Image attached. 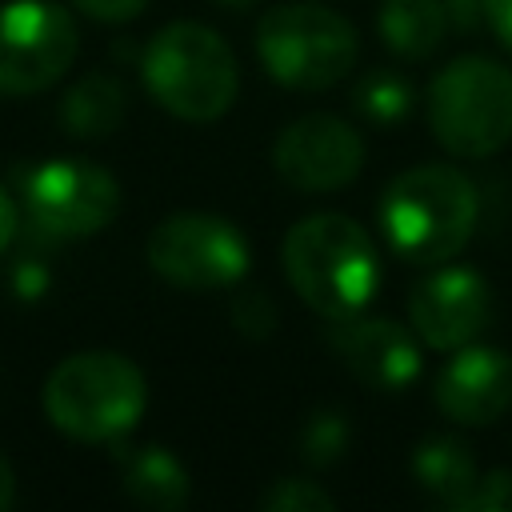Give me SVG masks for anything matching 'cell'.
<instances>
[{
    "instance_id": "obj_18",
    "label": "cell",
    "mask_w": 512,
    "mask_h": 512,
    "mask_svg": "<svg viewBox=\"0 0 512 512\" xmlns=\"http://www.w3.org/2000/svg\"><path fill=\"white\" fill-rule=\"evenodd\" d=\"M352 108L364 124L396 128L416 108V88L400 68H368L352 84Z\"/></svg>"
},
{
    "instance_id": "obj_26",
    "label": "cell",
    "mask_w": 512,
    "mask_h": 512,
    "mask_svg": "<svg viewBox=\"0 0 512 512\" xmlns=\"http://www.w3.org/2000/svg\"><path fill=\"white\" fill-rule=\"evenodd\" d=\"M488 28L512 52V0H488Z\"/></svg>"
},
{
    "instance_id": "obj_16",
    "label": "cell",
    "mask_w": 512,
    "mask_h": 512,
    "mask_svg": "<svg viewBox=\"0 0 512 512\" xmlns=\"http://www.w3.org/2000/svg\"><path fill=\"white\" fill-rule=\"evenodd\" d=\"M376 32L400 60H424L448 36V16L440 0H380Z\"/></svg>"
},
{
    "instance_id": "obj_6",
    "label": "cell",
    "mask_w": 512,
    "mask_h": 512,
    "mask_svg": "<svg viewBox=\"0 0 512 512\" xmlns=\"http://www.w3.org/2000/svg\"><path fill=\"white\" fill-rule=\"evenodd\" d=\"M428 128L460 160H484L512 140V68L460 56L428 84Z\"/></svg>"
},
{
    "instance_id": "obj_2",
    "label": "cell",
    "mask_w": 512,
    "mask_h": 512,
    "mask_svg": "<svg viewBox=\"0 0 512 512\" xmlns=\"http://www.w3.org/2000/svg\"><path fill=\"white\" fill-rule=\"evenodd\" d=\"M384 244L408 264H448L476 232V184L448 164H416L388 180L380 204Z\"/></svg>"
},
{
    "instance_id": "obj_4",
    "label": "cell",
    "mask_w": 512,
    "mask_h": 512,
    "mask_svg": "<svg viewBox=\"0 0 512 512\" xmlns=\"http://www.w3.org/2000/svg\"><path fill=\"white\" fill-rule=\"evenodd\" d=\"M148 404L144 372L108 348L60 360L44 380V416L72 440L108 444L136 428Z\"/></svg>"
},
{
    "instance_id": "obj_24",
    "label": "cell",
    "mask_w": 512,
    "mask_h": 512,
    "mask_svg": "<svg viewBox=\"0 0 512 512\" xmlns=\"http://www.w3.org/2000/svg\"><path fill=\"white\" fill-rule=\"evenodd\" d=\"M72 4H76L84 16H92V20H104V24H124V20L140 16L148 0H72Z\"/></svg>"
},
{
    "instance_id": "obj_27",
    "label": "cell",
    "mask_w": 512,
    "mask_h": 512,
    "mask_svg": "<svg viewBox=\"0 0 512 512\" xmlns=\"http://www.w3.org/2000/svg\"><path fill=\"white\" fill-rule=\"evenodd\" d=\"M16 224H20V216H16V204H12V196H8V188L0 184V252L16 240Z\"/></svg>"
},
{
    "instance_id": "obj_17",
    "label": "cell",
    "mask_w": 512,
    "mask_h": 512,
    "mask_svg": "<svg viewBox=\"0 0 512 512\" xmlns=\"http://www.w3.org/2000/svg\"><path fill=\"white\" fill-rule=\"evenodd\" d=\"M412 476H416V484L428 496L444 500L448 508H460L464 496L476 488L480 468H476V456L468 452L464 440H456V436H428L412 452Z\"/></svg>"
},
{
    "instance_id": "obj_11",
    "label": "cell",
    "mask_w": 512,
    "mask_h": 512,
    "mask_svg": "<svg viewBox=\"0 0 512 512\" xmlns=\"http://www.w3.org/2000/svg\"><path fill=\"white\" fill-rule=\"evenodd\" d=\"M492 320V288L472 268H440L424 276L408 296V324L420 344L452 352L472 344Z\"/></svg>"
},
{
    "instance_id": "obj_10",
    "label": "cell",
    "mask_w": 512,
    "mask_h": 512,
    "mask_svg": "<svg viewBox=\"0 0 512 512\" xmlns=\"http://www.w3.org/2000/svg\"><path fill=\"white\" fill-rule=\"evenodd\" d=\"M272 168L296 192H336L364 168V136L332 112H308L280 128L272 144Z\"/></svg>"
},
{
    "instance_id": "obj_29",
    "label": "cell",
    "mask_w": 512,
    "mask_h": 512,
    "mask_svg": "<svg viewBox=\"0 0 512 512\" xmlns=\"http://www.w3.org/2000/svg\"><path fill=\"white\" fill-rule=\"evenodd\" d=\"M216 4H224V8H248L252 0H216Z\"/></svg>"
},
{
    "instance_id": "obj_13",
    "label": "cell",
    "mask_w": 512,
    "mask_h": 512,
    "mask_svg": "<svg viewBox=\"0 0 512 512\" xmlns=\"http://www.w3.org/2000/svg\"><path fill=\"white\" fill-rule=\"evenodd\" d=\"M436 408L452 424H496L512 404V356L492 344H464L452 348L444 360L436 384H432Z\"/></svg>"
},
{
    "instance_id": "obj_15",
    "label": "cell",
    "mask_w": 512,
    "mask_h": 512,
    "mask_svg": "<svg viewBox=\"0 0 512 512\" xmlns=\"http://www.w3.org/2000/svg\"><path fill=\"white\" fill-rule=\"evenodd\" d=\"M128 116V92L108 72H88L60 100V124L76 140H104Z\"/></svg>"
},
{
    "instance_id": "obj_23",
    "label": "cell",
    "mask_w": 512,
    "mask_h": 512,
    "mask_svg": "<svg viewBox=\"0 0 512 512\" xmlns=\"http://www.w3.org/2000/svg\"><path fill=\"white\" fill-rule=\"evenodd\" d=\"M440 4H444V16H448V28L456 36H468L480 24H488V0H440Z\"/></svg>"
},
{
    "instance_id": "obj_25",
    "label": "cell",
    "mask_w": 512,
    "mask_h": 512,
    "mask_svg": "<svg viewBox=\"0 0 512 512\" xmlns=\"http://www.w3.org/2000/svg\"><path fill=\"white\" fill-rule=\"evenodd\" d=\"M48 284H52V276H48V268H44V264H36V260H20V264H16V272H12V292H16V296H24V300L40 296Z\"/></svg>"
},
{
    "instance_id": "obj_20",
    "label": "cell",
    "mask_w": 512,
    "mask_h": 512,
    "mask_svg": "<svg viewBox=\"0 0 512 512\" xmlns=\"http://www.w3.org/2000/svg\"><path fill=\"white\" fill-rule=\"evenodd\" d=\"M264 512H336V496L308 476H280L260 496Z\"/></svg>"
},
{
    "instance_id": "obj_19",
    "label": "cell",
    "mask_w": 512,
    "mask_h": 512,
    "mask_svg": "<svg viewBox=\"0 0 512 512\" xmlns=\"http://www.w3.org/2000/svg\"><path fill=\"white\" fill-rule=\"evenodd\" d=\"M348 440H352V424L340 408H316L304 428H300V440H296V456L308 464V468H328L336 464L344 452H348Z\"/></svg>"
},
{
    "instance_id": "obj_1",
    "label": "cell",
    "mask_w": 512,
    "mask_h": 512,
    "mask_svg": "<svg viewBox=\"0 0 512 512\" xmlns=\"http://www.w3.org/2000/svg\"><path fill=\"white\" fill-rule=\"evenodd\" d=\"M280 264L296 296L324 320L364 312L380 288V252L344 212H316L288 228Z\"/></svg>"
},
{
    "instance_id": "obj_28",
    "label": "cell",
    "mask_w": 512,
    "mask_h": 512,
    "mask_svg": "<svg viewBox=\"0 0 512 512\" xmlns=\"http://www.w3.org/2000/svg\"><path fill=\"white\" fill-rule=\"evenodd\" d=\"M12 504H16V472L0 452V512H8Z\"/></svg>"
},
{
    "instance_id": "obj_9",
    "label": "cell",
    "mask_w": 512,
    "mask_h": 512,
    "mask_svg": "<svg viewBox=\"0 0 512 512\" xmlns=\"http://www.w3.org/2000/svg\"><path fill=\"white\" fill-rule=\"evenodd\" d=\"M24 208L44 236H96L120 212V184L108 168L76 156L36 164L24 176Z\"/></svg>"
},
{
    "instance_id": "obj_12",
    "label": "cell",
    "mask_w": 512,
    "mask_h": 512,
    "mask_svg": "<svg viewBox=\"0 0 512 512\" xmlns=\"http://www.w3.org/2000/svg\"><path fill=\"white\" fill-rule=\"evenodd\" d=\"M328 344L348 364L356 380H364L376 392H404L416 384L424 360H420V336L412 324L404 328L392 316H348L328 320Z\"/></svg>"
},
{
    "instance_id": "obj_7",
    "label": "cell",
    "mask_w": 512,
    "mask_h": 512,
    "mask_svg": "<svg viewBox=\"0 0 512 512\" xmlns=\"http://www.w3.org/2000/svg\"><path fill=\"white\" fill-rule=\"evenodd\" d=\"M144 256L160 280H168L172 288H184V292L232 288L252 268L244 232L228 216H212V212L164 216L148 232Z\"/></svg>"
},
{
    "instance_id": "obj_5",
    "label": "cell",
    "mask_w": 512,
    "mask_h": 512,
    "mask_svg": "<svg viewBox=\"0 0 512 512\" xmlns=\"http://www.w3.org/2000/svg\"><path fill=\"white\" fill-rule=\"evenodd\" d=\"M256 56L264 72L292 92H320L352 76L360 40L356 28L324 4H272L256 20Z\"/></svg>"
},
{
    "instance_id": "obj_3",
    "label": "cell",
    "mask_w": 512,
    "mask_h": 512,
    "mask_svg": "<svg viewBox=\"0 0 512 512\" xmlns=\"http://www.w3.org/2000/svg\"><path fill=\"white\" fill-rule=\"evenodd\" d=\"M140 76L164 112L192 124L220 120L240 92V68L228 40L200 20L164 24L144 48Z\"/></svg>"
},
{
    "instance_id": "obj_21",
    "label": "cell",
    "mask_w": 512,
    "mask_h": 512,
    "mask_svg": "<svg viewBox=\"0 0 512 512\" xmlns=\"http://www.w3.org/2000/svg\"><path fill=\"white\" fill-rule=\"evenodd\" d=\"M228 312H232V328L240 336H248V340H268L276 332V320H280L276 300L264 288H240L232 296Z\"/></svg>"
},
{
    "instance_id": "obj_8",
    "label": "cell",
    "mask_w": 512,
    "mask_h": 512,
    "mask_svg": "<svg viewBox=\"0 0 512 512\" xmlns=\"http://www.w3.org/2000/svg\"><path fill=\"white\" fill-rule=\"evenodd\" d=\"M80 32L68 8L52 0L0 4V96L52 88L76 60Z\"/></svg>"
},
{
    "instance_id": "obj_22",
    "label": "cell",
    "mask_w": 512,
    "mask_h": 512,
    "mask_svg": "<svg viewBox=\"0 0 512 512\" xmlns=\"http://www.w3.org/2000/svg\"><path fill=\"white\" fill-rule=\"evenodd\" d=\"M504 508H512V472L492 468V472H480L476 488L464 496L456 512H504Z\"/></svg>"
},
{
    "instance_id": "obj_14",
    "label": "cell",
    "mask_w": 512,
    "mask_h": 512,
    "mask_svg": "<svg viewBox=\"0 0 512 512\" xmlns=\"http://www.w3.org/2000/svg\"><path fill=\"white\" fill-rule=\"evenodd\" d=\"M120 460V480H124V492L140 504V508H152V512H176L188 504L192 496V476L188 468L164 448V444H120L116 452Z\"/></svg>"
}]
</instances>
